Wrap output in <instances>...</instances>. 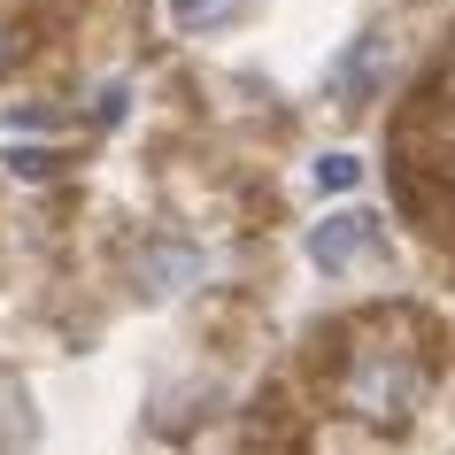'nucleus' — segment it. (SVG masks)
I'll return each mask as SVG.
<instances>
[{
    "instance_id": "7",
    "label": "nucleus",
    "mask_w": 455,
    "mask_h": 455,
    "mask_svg": "<svg viewBox=\"0 0 455 455\" xmlns=\"http://www.w3.org/2000/svg\"><path fill=\"white\" fill-rule=\"evenodd\" d=\"M8 170L16 178H54V155L47 147H8Z\"/></svg>"
},
{
    "instance_id": "1",
    "label": "nucleus",
    "mask_w": 455,
    "mask_h": 455,
    "mask_svg": "<svg viewBox=\"0 0 455 455\" xmlns=\"http://www.w3.org/2000/svg\"><path fill=\"white\" fill-rule=\"evenodd\" d=\"M339 402L355 409L363 425H402L409 409L425 402V371H417V355L371 347V355L347 363V379H339Z\"/></svg>"
},
{
    "instance_id": "2",
    "label": "nucleus",
    "mask_w": 455,
    "mask_h": 455,
    "mask_svg": "<svg viewBox=\"0 0 455 455\" xmlns=\"http://www.w3.org/2000/svg\"><path fill=\"white\" fill-rule=\"evenodd\" d=\"M301 255H309L324 278H355V270H379L394 247H386V224L371 209H332V216H316V224H309Z\"/></svg>"
},
{
    "instance_id": "5",
    "label": "nucleus",
    "mask_w": 455,
    "mask_h": 455,
    "mask_svg": "<svg viewBox=\"0 0 455 455\" xmlns=\"http://www.w3.org/2000/svg\"><path fill=\"white\" fill-rule=\"evenodd\" d=\"M240 16H247V0H170V31H186V39L232 31Z\"/></svg>"
},
{
    "instance_id": "6",
    "label": "nucleus",
    "mask_w": 455,
    "mask_h": 455,
    "mask_svg": "<svg viewBox=\"0 0 455 455\" xmlns=\"http://www.w3.org/2000/svg\"><path fill=\"white\" fill-rule=\"evenodd\" d=\"M309 178H316V193H355L363 186V163H355V155H316Z\"/></svg>"
},
{
    "instance_id": "8",
    "label": "nucleus",
    "mask_w": 455,
    "mask_h": 455,
    "mask_svg": "<svg viewBox=\"0 0 455 455\" xmlns=\"http://www.w3.org/2000/svg\"><path fill=\"white\" fill-rule=\"evenodd\" d=\"M0 62H8V39H0Z\"/></svg>"
},
{
    "instance_id": "3",
    "label": "nucleus",
    "mask_w": 455,
    "mask_h": 455,
    "mask_svg": "<svg viewBox=\"0 0 455 455\" xmlns=\"http://www.w3.org/2000/svg\"><path fill=\"white\" fill-rule=\"evenodd\" d=\"M193 278H201V247H193V240H155V247L140 255V286L155 293V301L186 293Z\"/></svg>"
},
{
    "instance_id": "4",
    "label": "nucleus",
    "mask_w": 455,
    "mask_h": 455,
    "mask_svg": "<svg viewBox=\"0 0 455 455\" xmlns=\"http://www.w3.org/2000/svg\"><path fill=\"white\" fill-rule=\"evenodd\" d=\"M379 77H386V31H363L355 47H347V54L332 62V93L347 100V108H355V100H371V93H379Z\"/></svg>"
}]
</instances>
